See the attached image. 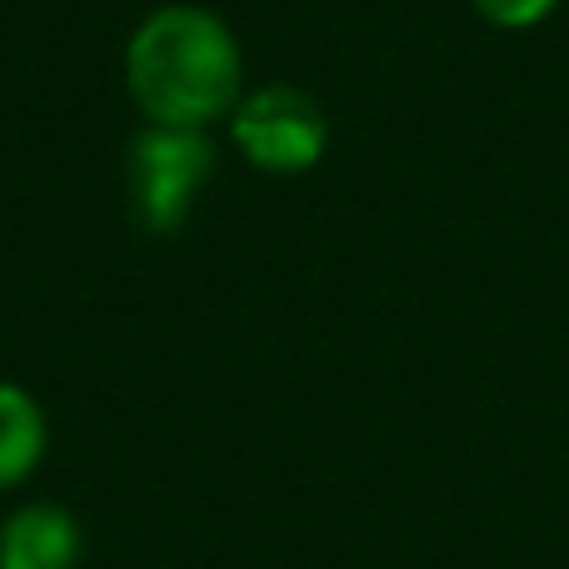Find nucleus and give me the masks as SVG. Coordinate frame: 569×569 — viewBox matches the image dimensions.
Listing matches in <instances>:
<instances>
[{
	"mask_svg": "<svg viewBox=\"0 0 569 569\" xmlns=\"http://www.w3.org/2000/svg\"><path fill=\"white\" fill-rule=\"evenodd\" d=\"M216 180V140L210 130H176V126H146L130 140L126 156V186L130 210L140 230L150 236H176L190 220L196 200Z\"/></svg>",
	"mask_w": 569,
	"mask_h": 569,
	"instance_id": "f03ea898",
	"label": "nucleus"
},
{
	"mask_svg": "<svg viewBox=\"0 0 569 569\" xmlns=\"http://www.w3.org/2000/svg\"><path fill=\"white\" fill-rule=\"evenodd\" d=\"M470 6L500 30H530V26H545L565 0H470Z\"/></svg>",
	"mask_w": 569,
	"mask_h": 569,
	"instance_id": "423d86ee",
	"label": "nucleus"
},
{
	"mask_svg": "<svg viewBox=\"0 0 569 569\" xmlns=\"http://www.w3.org/2000/svg\"><path fill=\"white\" fill-rule=\"evenodd\" d=\"M50 420L46 405L20 380H0V495L20 490L46 465Z\"/></svg>",
	"mask_w": 569,
	"mask_h": 569,
	"instance_id": "39448f33",
	"label": "nucleus"
},
{
	"mask_svg": "<svg viewBox=\"0 0 569 569\" xmlns=\"http://www.w3.org/2000/svg\"><path fill=\"white\" fill-rule=\"evenodd\" d=\"M86 530L56 500H26L0 520V569H80Z\"/></svg>",
	"mask_w": 569,
	"mask_h": 569,
	"instance_id": "20e7f679",
	"label": "nucleus"
},
{
	"mask_svg": "<svg viewBox=\"0 0 569 569\" xmlns=\"http://www.w3.org/2000/svg\"><path fill=\"white\" fill-rule=\"evenodd\" d=\"M126 90L146 126L210 130L246 96V50L210 6H156L126 40Z\"/></svg>",
	"mask_w": 569,
	"mask_h": 569,
	"instance_id": "f257e3e1",
	"label": "nucleus"
},
{
	"mask_svg": "<svg viewBox=\"0 0 569 569\" xmlns=\"http://www.w3.org/2000/svg\"><path fill=\"white\" fill-rule=\"evenodd\" d=\"M230 140L246 156V166L266 176H305L330 150V116L325 106L300 86H256L230 110Z\"/></svg>",
	"mask_w": 569,
	"mask_h": 569,
	"instance_id": "7ed1b4c3",
	"label": "nucleus"
}]
</instances>
